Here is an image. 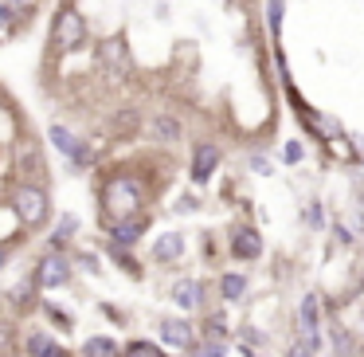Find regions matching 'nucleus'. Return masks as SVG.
<instances>
[{"label":"nucleus","instance_id":"obj_1","mask_svg":"<svg viewBox=\"0 0 364 357\" xmlns=\"http://www.w3.org/2000/svg\"><path fill=\"white\" fill-rule=\"evenodd\" d=\"M102 205L110 208L114 220H134V212L141 208V189L129 177H110L102 189Z\"/></svg>","mask_w":364,"mask_h":357},{"label":"nucleus","instance_id":"obj_2","mask_svg":"<svg viewBox=\"0 0 364 357\" xmlns=\"http://www.w3.org/2000/svg\"><path fill=\"white\" fill-rule=\"evenodd\" d=\"M12 205H16V216L24 220V228H40L48 220V192L40 185H20Z\"/></svg>","mask_w":364,"mask_h":357},{"label":"nucleus","instance_id":"obj_3","mask_svg":"<svg viewBox=\"0 0 364 357\" xmlns=\"http://www.w3.org/2000/svg\"><path fill=\"white\" fill-rule=\"evenodd\" d=\"M298 330H301V346L314 357H321V302H317V294H306V299H301Z\"/></svg>","mask_w":364,"mask_h":357},{"label":"nucleus","instance_id":"obj_4","mask_svg":"<svg viewBox=\"0 0 364 357\" xmlns=\"http://www.w3.org/2000/svg\"><path fill=\"white\" fill-rule=\"evenodd\" d=\"M98 67L110 75L114 83H126L134 75V56L126 51V40H106L98 48Z\"/></svg>","mask_w":364,"mask_h":357},{"label":"nucleus","instance_id":"obj_5","mask_svg":"<svg viewBox=\"0 0 364 357\" xmlns=\"http://www.w3.org/2000/svg\"><path fill=\"white\" fill-rule=\"evenodd\" d=\"M82 40H87V20L75 9H63L55 16V28H51V43H55L59 51H75Z\"/></svg>","mask_w":364,"mask_h":357},{"label":"nucleus","instance_id":"obj_6","mask_svg":"<svg viewBox=\"0 0 364 357\" xmlns=\"http://www.w3.org/2000/svg\"><path fill=\"white\" fill-rule=\"evenodd\" d=\"M67 279H71V259H67L63 252H51V255H43L40 271H36V283H40L43 291H51V286H63Z\"/></svg>","mask_w":364,"mask_h":357},{"label":"nucleus","instance_id":"obj_7","mask_svg":"<svg viewBox=\"0 0 364 357\" xmlns=\"http://www.w3.org/2000/svg\"><path fill=\"white\" fill-rule=\"evenodd\" d=\"M51 142H55L59 153H67L71 161H90V153L82 150V142H79V138H75L67 126H51Z\"/></svg>","mask_w":364,"mask_h":357},{"label":"nucleus","instance_id":"obj_8","mask_svg":"<svg viewBox=\"0 0 364 357\" xmlns=\"http://www.w3.org/2000/svg\"><path fill=\"white\" fill-rule=\"evenodd\" d=\"M215 165H220V150H215V145H196V157H192V177H196V185H204Z\"/></svg>","mask_w":364,"mask_h":357},{"label":"nucleus","instance_id":"obj_9","mask_svg":"<svg viewBox=\"0 0 364 357\" xmlns=\"http://www.w3.org/2000/svg\"><path fill=\"white\" fill-rule=\"evenodd\" d=\"M161 333H165L168 346H176V349H192V326H188V322H181V318H165V322H161Z\"/></svg>","mask_w":364,"mask_h":357},{"label":"nucleus","instance_id":"obj_10","mask_svg":"<svg viewBox=\"0 0 364 357\" xmlns=\"http://www.w3.org/2000/svg\"><path fill=\"white\" fill-rule=\"evenodd\" d=\"M173 299L181 302L184 310H196L200 302H204V286H200L196 279H181V283L173 286Z\"/></svg>","mask_w":364,"mask_h":357},{"label":"nucleus","instance_id":"obj_11","mask_svg":"<svg viewBox=\"0 0 364 357\" xmlns=\"http://www.w3.org/2000/svg\"><path fill=\"white\" fill-rule=\"evenodd\" d=\"M141 228H145L141 220H118V224H114V247H129V244H137Z\"/></svg>","mask_w":364,"mask_h":357},{"label":"nucleus","instance_id":"obj_12","mask_svg":"<svg viewBox=\"0 0 364 357\" xmlns=\"http://www.w3.org/2000/svg\"><path fill=\"white\" fill-rule=\"evenodd\" d=\"M181 252H184V239H181V236H161V239H157V247H153V255H157L161 263L181 259Z\"/></svg>","mask_w":364,"mask_h":357},{"label":"nucleus","instance_id":"obj_13","mask_svg":"<svg viewBox=\"0 0 364 357\" xmlns=\"http://www.w3.org/2000/svg\"><path fill=\"white\" fill-rule=\"evenodd\" d=\"M82 357H118V341L110 338H90L82 346Z\"/></svg>","mask_w":364,"mask_h":357},{"label":"nucleus","instance_id":"obj_14","mask_svg":"<svg viewBox=\"0 0 364 357\" xmlns=\"http://www.w3.org/2000/svg\"><path fill=\"white\" fill-rule=\"evenodd\" d=\"M220 291H223V299H228V302H235V299H243V291H247V279H243V275H223Z\"/></svg>","mask_w":364,"mask_h":357},{"label":"nucleus","instance_id":"obj_15","mask_svg":"<svg viewBox=\"0 0 364 357\" xmlns=\"http://www.w3.org/2000/svg\"><path fill=\"white\" fill-rule=\"evenodd\" d=\"M231 252H235L239 259H255V255H259V239H255L251 232H243V236H239L235 244H231Z\"/></svg>","mask_w":364,"mask_h":357},{"label":"nucleus","instance_id":"obj_16","mask_svg":"<svg viewBox=\"0 0 364 357\" xmlns=\"http://www.w3.org/2000/svg\"><path fill=\"white\" fill-rule=\"evenodd\" d=\"M153 134L165 138V142H176V138H181V122L176 118H157L153 122Z\"/></svg>","mask_w":364,"mask_h":357},{"label":"nucleus","instance_id":"obj_17","mask_svg":"<svg viewBox=\"0 0 364 357\" xmlns=\"http://www.w3.org/2000/svg\"><path fill=\"white\" fill-rule=\"evenodd\" d=\"M32 169L36 177L43 173V161H40V150H36V145H20V169Z\"/></svg>","mask_w":364,"mask_h":357},{"label":"nucleus","instance_id":"obj_18","mask_svg":"<svg viewBox=\"0 0 364 357\" xmlns=\"http://www.w3.org/2000/svg\"><path fill=\"white\" fill-rule=\"evenodd\" d=\"M126 357H165V353H161L153 341H129V346H126Z\"/></svg>","mask_w":364,"mask_h":357},{"label":"nucleus","instance_id":"obj_19","mask_svg":"<svg viewBox=\"0 0 364 357\" xmlns=\"http://www.w3.org/2000/svg\"><path fill=\"white\" fill-rule=\"evenodd\" d=\"M51 346H55V338H48V333H32V338H28V349H32V357H43Z\"/></svg>","mask_w":364,"mask_h":357},{"label":"nucleus","instance_id":"obj_20","mask_svg":"<svg viewBox=\"0 0 364 357\" xmlns=\"http://www.w3.org/2000/svg\"><path fill=\"white\" fill-rule=\"evenodd\" d=\"M333 346H337V353H353V338L345 330H333Z\"/></svg>","mask_w":364,"mask_h":357},{"label":"nucleus","instance_id":"obj_21","mask_svg":"<svg viewBox=\"0 0 364 357\" xmlns=\"http://www.w3.org/2000/svg\"><path fill=\"white\" fill-rule=\"evenodd\" d=\"M9 12H28V9H36V0H0Z\"/></svg>","mask_w":364,"mask_h":357},{"label":"nucleus","instance_id":"obj_22","mask_svg":"<svg viewBox=\"0 0 364 357\" xmlns=\"http://www.w3.org/2000/svg\"><path fill=\"white\" fill-rule=\"evenodd\" d=\"M71 232H75V220H71V216H67V220H63V224H59V232H55V239H51V244H55V247H59V244H63V239H67V236H71Z\"/></svg>","mask_w":364,"mask_h":357},{"label":"nucleus","instance_id":"obj_23","mask_svg":"<svg viewBox=\"0 0 364 357\" xmlns=\"http://www.w3.org/2000/svg\"><path fill=\"white\" fill-rule=\"evenodd\" d=\"M9 28H12V12L4 9V4H0V36L9 32Z\"/></svg>","mask_w":364,"mask_h":357},{"label":"nucleus","instance_id":"obj_24","mask_svg":"<svg viewBox=\"0 0 364 357\" xmlns=\"http://www.w3.org/2000/svg\"><path fill=\"white\" fill-rule=\"evenodd\" d=\"M282 153H286V161H298V157H301V145H298V142H290Z\"/></svg>","mask_w":364,"mask_h":357},{"label":"nucleus","instance_id":"obj_25","mask_svg":"<svg viewBox=\"0 0 364 357\" xmlns=\"http://www.w3.org/2000/svg\"><path fill=\"white\" fill-rule=\"evenodd\" d=\"M43 357H71V353H67L63 346H51V349H48V353H43Z\"/></svg>","mask_w":364,"mask_h":357},{"label":"nucleus","instance_id":"obj_26","mask_svg":"<svg viewBox=\"0 0 364 357\" xmlns=\"http://www.w3.org/2000/svg\"><path fill=\"white\" fill-rule=\"evenodd\" d=\"M353 150H356V157L364 161V138H353Z\"/></svg>","mask_w":364,"mask_h":357},{"label":"nucleus","instance_id":"obj_27","mask_svg":"<svg viewBox=\"0 0 364 357\" xmlns=\"http://www.w3.org/2000/svg\"><path fill=\"white\" fill-rule=\"evenodd\" d=\"M290 357H314V353H309L306 346H294V349H290Z\"/></svg>","mask_w":364,"mask_h":357},{"label":"nucleus","instance_id":"obj_28","mask_svg":"<svg viewBox=\"0 0 364 357\" xmlns=\"http://www.w3.org/2000/svg\"><path fill=\"white\" fill-rule=\"evenodd\" d=\"M4 263H9V252H4V247H0V267H4Z\"/></svg>","mask_w":364,"mask_h":357},{"label":"nucleus","instance_id":"obj_29","mask_svg":"<svg viewBox=\"0 0 364 357\" xmlns=\"http://www.w3.org/2000/svg\"><path fill=\"white\" fill-rule=\"evenodd\" d=\"M200 357H220V353H215V349H208V353H200Z\"/></svg>","mask_w":364,"mask_h":357},{"label":"nucleus","instance_id":"obj_30","mask_svg":"<svg viewBox=\"0 0 364 357\" xmlns=\"http://www.w3.org/2000/svg\"><path fill=\"white\" fill-rule=\"evenodd\" d=\"M0 346H4V326H0Z\"/></svg>","mask_w":364,"mask_h":357},{"label":"nucleus","instance_id":"obj_31","mask_svg":"<svg viewBox=\"0 0 364 357\" xmlns=\"http://www.w3.org/2000/svg\"><path fill=\"white\" fill-rule=\"evenodd\" d=\"M360 322H364V314H360Z\"/></svg>","mask_w":364,"mask_h":357}]
</instances>
